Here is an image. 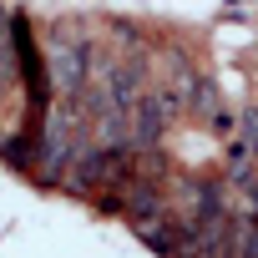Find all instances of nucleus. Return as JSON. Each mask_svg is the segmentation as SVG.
Listing matches in <instances>:
<instances>
[{"mask_svg": "<svg viewBox=\"0 0 258 258\" xmlns=\"http://www.w3.org/2000/svg\"><path fill=\"white\" fill-rule=\"evenodd\" d=\"M132 177H137V147L132 142H101V147L81 152L71 167V187L96 192V198H116Z\"/></svg>", "mask_w": 258, "mask_h": 258, "instance_id": "f257e3e1", "label": "nucleus"}, {"mask_svg": "<svg viewBox=\"0 0 258 258\" xmlns=\"http://www.w3.org/2000/svg\"><path fill=\"white\" fill-rule=\"evenodd\" d=\"M182 258H238V213L228 208L223 218H208V223H187V238H182Z\"/></svg>", "mask_w": 258, "mask_h": 258, "instance_id": "f03ea898", "label": "nucleus"}, {"mask_svg": "<svg viewBox=\"0 0 258 258\" xmlns=\"http://www.w3.org/2000/svg\"><path fill=\"white\" fill-rule=\"evenodd\" d=\"M248 147H253V157H258V111L248 116Z\"/></svg>", "mask_w": 258, "mask_h": 258, "instance_id": "7ed1b4c3", "label": "nucleus"}]
</instances>
